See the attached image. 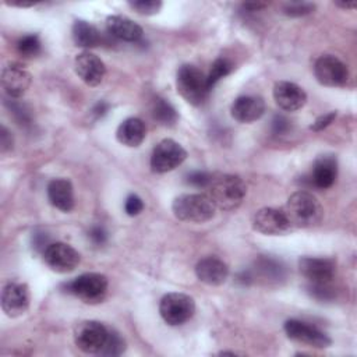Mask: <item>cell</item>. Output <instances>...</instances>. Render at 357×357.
I'll return each instance as SVG.
<instances>
[{
  "label": "cell",
  "mask_w": 357,
  "mask_h": 357,
  "mask_svg": "<svg viewBox=\"0 0 357 357\" xmlns=\"http://www.w3.org/2000/svg\"><path fill=\"white\" fill-rule=\"evenodd\" d=\"M291 124H290V120L287 117H284L283 114H276L273 119H272V131L273 134L276 135H283V134H287L289 130H290Z\"/></svg>",
  "instance_id": "obj_34"
},
{
  "label": "cell",
  "mask_w": 357,
  "mask_h": 357,
  "mask_svg": "<svg viewBox=\"0 0 357 357\" xmlns=\"http://www.w3.org/2000/svg\"><path fill=\"white\" fill-rule=\"evenodd\" d=\"M252 227L265 236H283L291 230L282 209L261 208L252 216Z\"/></svg>",
  "instance_id": "obj_12"
},
{
  "label": "cell",
  "mask_w": 357,
  "mask_h": 357,
  "mask_svg": "<svg viewBox=\"0 0 357 357\" xmlns=\"http://www.w3.org/2000/svg\"><path fill=\"white\" fill-rule=\"evenodd\" d=\"M257 272L266 280H280L284 278V266L280 261L262 257L255 262Z\"/></svg>",
  "instance_id": "obj_26"
},
{
  "label": "cell",
  "mask_w": 357,
  "mask_h": 357,
  "mask_svg": "<svg viewBox=\"0 0 357 357\" xmlns=\"http://www.w3.org/2000/svg\"><path fill=\"white\" fill-rule=\"evenodd\" d=\"M17 50L21 56L26 59L38 56L42 50V43L39 36L36 33H26L21 36L17 42Z\"/></svg>",
  "instance_id": "obj_29"
},
{
  "label": "cell",
  "mask_w": 357,
  "mask_h": 357,
  "mask_svg": "<svg viewBox=\"0 0 357 357\" xmlns=\"http://www.w3.org/2000/svg\"><path fill=\"white\" fill-rule=\"evenodd\" d=\"M187 158V151L174 139L165 138L156 144L151 155V169L155 173H167L178 167Z\"/></svg>",
  "instance_id": "obj_7"
},
{
  "label": "cell",
  "mask_w": 357,
  "mask_h": 357,
  "mask_svg": "<svg viewBox=\"0 0 357 357\" xmlns=\"http://www.w3.org/2000/svg\"><path fill=\"white\" fill-rule=\"evenodd\" d=\"M337 177V159L335 155H321L314 162L310 181L314 187L325 190L332 187Z\"/></svg>",
  "instance_id": "obj_20"
},
{
  "label": "cell",
  "mask_w": 357,
  "mask_h": 357,
  "mask_svg": "<svg viewBox=\"0 0 357 357\" xmlns=\"http://www.w3.org/2000/svg\"><path fill=\"white\" fill-rule=\"evenodd\" d=\"M89 238L95 245H103L107 240V231L102 226H93L89 230Z\"/></svg>",
  "instance_id": "obj_37"
},
{
  "label": "cell",
  "mask_w": 357,
  "mask_h": 357,
  "mask_svg": "<svg viewBox=\"0 0 357 357\" xmlns=\"http://www.w3.org/2000/svg\"><path fill=\"white\" fill-rule=\"evenodd\" d=\"M144 202L137 194H130L124 202V211L128 216H137L142 212Z\"/></svg>",
  "instance_id": "obj_33"
},
{
  "label": "cell",
  "mask_w": 357,
  "mask_h": 357,
  "mask_svg": "<svg viewBox=\"0 0 357 357\" xmlns=\"http://www.w3.org/2000/svg\"><path fill=\"white\" fill-rule=\"evenodd\" d=\"M197 278L208 286H219L229 276L227 265L218 257H205L195 265Z\"/></svg>",
  "instance_id": "obj_19"
},
{
  "label": "cell",
  "mask_w": 357,
  "mask_h": 357,
  "mask_svg": "<svg viewBox=\"0 0 357 357\" xmlns=\"http://www.w3.org/2000/svg\"><path fill=\"white\" fill-rule=\"evenodd\" d=\"M233 70V64L230 60L225 59V57H219L216 59L212 66H211V70L206 75V85H208V89L211 91L223 77L229 75Z\"/></svg>",
  "instance_id": "obj_27"
},
{
  "label": "cell",
  "mask_w": 357,
  "mask_h": 357,
  "mask_svg": "<svg viewBox=\"0 0 357 357\" xmlns=\"http://www.w3.org/2000/svg\"><path fill=\"white\" fill-rule=\"evenodd\" d=\"M314 75L321 85L342 86L349 78L347 66L333 54H324L314 64Z\"/></svg>",
  "instance_id": "obj_10"
},
{
  "label": "cell",
  "mask_w": 357,
  "mask_h": 357,
  "mask_svg": "<svg viewBox=\"0 0 357 357\" xmlns=\"http://www.w3.org/2000/svg\"><path fill=\"white\" fill-rule=\"evenodd\" d=\"M315 6L312 3H307V1H291L284 4L283 7V13L289 17H303L310 14L311 11H314Z\"/></svg>",
  "instance_id": "obj_31"
},
{
  "label": "cell",
  "mask_w": 357,
  "mask_h": 357,
  "mask_svg": "<svg viewBox=\"0 0 357 357\" xmlns=\"http://www.w3.org/2000/svg\"><path fill=\"white\" fill-rule=\"evenodd\" d=\"M107 32L124 42H138L142 38V28L132 20L123 15H109L106 18Z\"/></svg>",
  "instance_id": "obj_22"
},
{
  "label": "cell",
  "mask_w": 357,
  "mask_h": 357,
  "mask_svg": "<svg viewBox=\"0 0 357 357\" xmlns=\"http://www.w3.org/2000/svg\"><path fill=\"white\" fill-rule=\"evenodd\" d=\"M243 7L245 10H250V11H258V10L264 8V7H266V3H244Z\"/></svg>",
  "instance_id": "obj_39"
},
{
  "label": "cell",
  "mask_w": 357,
  "mask_h": 357,
  "mask_svg": "<svg viewBox=\"0 0 357 357\" xmlns=\"http://www.w3.org/2000/svg\"><path fill=\"white\" fill-rule=\"evenodd\" d=\"M283 329L289 339L307 346L325 349L332 343L331 337L325 332L300 319H287L283 325Z\"/></svg>",
  "instance_id": "obj_11"
},
{
  "label": "cell",
  "mask_w": 357,
  "mask_h": 357,
  "mask_svg": "<svg viewBox=\"0 0 357 357\" xmlns=\"http://www.w3.org/2000/svg\"><path fill=\"white\" fill-rule=\"evenodd\" d=\"M45 264L57 273H68L79 264V252L70 244L54 241L50 243L42 252Z\"/></svg>",
  "instance_id": "obj_9"
},
{
  "label": "cell",
  "mask_w": 357,
  "mask_h": 357,
  "mask_svg": "<svg viewBox=\"0 0 357 357\" xmlns=\"http://www.w3.org/2000/svg\"><path fill=\"white\" fill-rule=\"evenodd\" d=\"M1 88L10 99L21 98L31 85V74L20 64L11 63L1 70Z\"/></svg>",
  "instance_id": "obj_16"
},
{
  "label": "cell",
  "mask_w": 357,
  "mask_h": 357,
  "mask_svg": "<svg viewBox=\"0 0 357 357\" xmlns=\"http://www.w3.org/2000/svg\"><path fill=\"white\" fill-rule=\"evenodd\" d=\"M211 180H212V176H211L208 172H201V170L191 172V173L185 177V181H187L190 185H194V187H198V188L208 187L209 183H211Z\"/></svg>",
  "instance_id": "obj_32"
},
{
  "label": "cell",
  "mask_w": 357,
  "mask_h": 357,
  "mask_svg": "<svg viewBox=\"0 0 357 357\" xmlns=\"http://www.w3.org/2000/svg\"><path fill=\"white\" fill-rule=\"evenodd\" d=\"M128 6L141 15H153L158 14L162 8V1L159 0H135L128 1Z\"/></svg>",
  "instance_id": "obj_30"
},
{
  "label": "cell",
  "mask_w": 357,
  "mask_h": 357,
  "mask_svg": "<svg viewBox=\"0 0 357 357\" xmlns=\"http://www.w3.org/2000/svg\"><path fill=\"white\" fill-rule=\"evenodd\" d=\"M107 332L109 328L99 321H82L74 329L75 346L86 354H99Z\"/></svg>",
  "instance_id": "obj_8"
},
{
  "label": "cell",
  "mask_w": 357,
  "mask_h": 357,
  "mask_svg": "<svg viewBox=\"0 0 357 357\" xmlns=\"http://www.w3.org/2000/svg\"><path fill=\"white\" fill-rule=\"evenodd\" d=\"M172 211L178 220L204 223L215 216L216 206L206 194H181L173 199Z\"/></svg>",
  "instance_id": "obj_3"
},
{
  "label": "cell",
  "mask_w": 357,
  "mask_h": 357,
  "mask_svg": "<svg viewBox=\"0 0 357 357\" xmlns=\"http://www.w3.org/2000/svg\"><path fill=\"white\" fill-rule=\"evenodd\" d=\"M300 273L312 284L329 283L336 271V264L331 258L303 257L298 259Z\"/></svg>",
  "instance_id": "obj_13"
},
{
  "label": "cell",
  "mask_w": 357,
  "mask_h": 357,
  "mask_svg": "<svg viewBox=\"0 0 357 357\" xmlns=\"http://www.w3.org/2000/svg\"><path fill=\"white\" fill-rule=\"evenodd\" d=\"M265 113V100L255 95H243L234 99L230 106L231 117L238 123H254Z\"/></svg>",
  "instance_id": "obj_18"
},
{
  "label": "cell",
  "mask_w": 357,
  "mask_h": 357,
  "mask_svg": "<svg viewBox=\"0 0 357 357\" xmlns=\"http://www.w3.org/2000/svg\"><path fill=\"white\" fill-rule=\"evenodd\" d=\"M107 110H109V103L105 102V100H99V102L93 106L92 114H93L96 119H99V117L105 116V114L107 113Z\"/></svg>",
  "instance_id": "obj_38"
},
{
  "label": "cell",
  "mask_w": 357,
  "mask_h": 357,
  "mask_svg": "<svg viewBox=\"0 0 357 357\" xmlns=\"http://www.w3.org/2000/svg\"><path fill=\"white\" fill-rule=\"evenodd\" d=\"M176 88L181 98L194 106L202 105L209 93L206 75L192 64H183L178 67L176 73Z\"/></svg>",
  "instance_id": "obj_4"
},
{
  "label": "cell",
  "mask_w": 357,
  "mask_h": 357,
  "mask_svg": "<svg viewBox=\"0 0 357 357\" xmlns=\"http://www.w3.org/2000/svg\"><path fill=\"white\" fill-rule=\"evenodd\" d=\"M107 278L96 272L82 273L66 283L67 293L75 296L86 304H98L103 301L107 294Z\"/></svg>",
  "instance_id": "obj_5"
},
{
  "label": "cell",
  "mask_w": 357,
  "mask_h": 357,
  "mask_svg": "<svg viewBox=\"0 0 357 357\" xmlns=\"http://www.w3.org/2000/svg\"><path fill=\"white\" fill-rule=\"evenodd\" d=\"M208 188L215 206L223 211L237 209L247 192L245 183L236 174H222L216 178L212 177Z\"/></svg>",
  "instance_id": "obj_2"
},
{
  "label": "cell",
  "mask_w": 357,
  "mask_h": 357,
  "mask_svg": "<svg viewBox=\"0 0 357 357\" xmlns=\"http://www.w3.org/2000/svg\"><path fill=\"white\" fill-rule=\"evenodd\" d=\"M29 307V290L25 283L8 282L1 291V310L7 317L15 318L26 312Z\"/></svg>",
  "instance_id": "obj_14"
},
{
  "label": "cell",
  "mask_w": 357,
  "mask_h": 357,
  "mask_svg": "<svg viewBox=\"0 0 357 357\" xmlns=\"http://www.w3.org/2000/svg\"><path fill=\"white\" fill-rule=\"evenodd\" d=\"M49 202L61 212H70L74 208V188L67 178H53L49 181L47 188Z\"/></svg>",
  "instance_id": "obj_21"
},
{
  "label": "cell",
  "mask_w": 357,
  "mask_h": 357,
  "mask_svg": "<svg viewBox=\"0 0 357 357\" xmlns=\"http://www.w3.org/2000/svg\"><path fill=\"white\" fill-rule=\"evenodd\" d=\"M152 116L159 124L170 127L174 126L178 116L176 109L163 98H156L152 103Z\"/></svg>",
  "instance_id": "obj_25"
},
{
  "label": "cell",
  "mask_w": 357,
  "mask_h": 357,
  "mask_svg": "<svg viewBox=\"0 0 357 357\" xmlns=\"http://www.w3.org/2000/svg\"><path fill=\"white\" fill-rule=\"evenodd\" d=\"M195 312V301L184 293H167L159 303V314L162 319L172 326L183 325L192 318Z\"/></svg>",
  "instance_id": "obj_6"
},
{
  "label": "cell",
  "mask_w": 357,
  "mask_h": 357,
  "mask_svg": "<svg viewBox=\"0 0 357 357\" xmlns=\"http://www.w3.org/2000/svg\"><path fill=\"white\" fill-rule=\"evenodd\" d=\"M75 74L88 86L99 85L106 74L105 63L91 52H81L74 59Z\"/></svg>",
  "instance_id": "obj_15"
},
{
  "label": "cell",
  "mask_w": 357,
  "mask_h": 357,
  "mask_svg": "<svg viewBox=\"0 0 357 357\" xmlns=\"http://www.w3.org/2000/svg\"><path fill=\"white\" fill-rule=\"evenodd\" d=\"M337 7H342V8H354L356 6H357V3L356 1H336L335 3Z\"/></svg>",
  "instance_id": "obj_40"
},
{
  "label": "cell",
  "mask_w": 357,
  "mask_h": 357,
  "mask_svg": "<svg viewBox=\"0 0 357 357\" xmlns=\"http://www.w3.org/2000/svg\"><path fill=\"white\" fill-rule=\"evenodd\" d=\"M273 99L284 112H296L307 102V93L301 86L290 81H279L273 86Z\"/></svg>",
  "instance_id": "obj_17"
},
{
  "label": "cell",
  "mask_w": 357,
  "mask_h": 357,
  "mask_svg": "<svg viewBox=\"0 0 357 357\" xmlns=\"http://www.w3.org/2000/svg\"><path fill=\"white\" fill-rule=\"evenodd\" d=\"M145 124L138 117H128L123 120L116 131L117 141L128 148H137L145 139Z\"/></svg>",
  "instance_id": "obj_23"
},
{
  "label": "cell",
  "mask_w": 357,
  "mask_h": 357,
  "mask_svg": "<svg viewBox=\"0 0 357 357\" xmlns=\"http://www.w3.org/2000/svg\"><path fill=\"white\" fill-rule=\"evenodd\" d=\"M282 211L291 229L312 227L321 222L324 215V209L317 197L304 190L293 192Z\"/></svg>",
  "instance_id": "obj_1"
},
{
  "label": "cell",
  "mask_w": 357,
  "mask_h": 357,
  "mask_svg": "<svg viewBox=\"0 0 357 357\" xmlns=\"http://www.w3.org/2000/svg\"><path fill=\"white\" fill-rule=\"evenodd\" d=\"M124 350H126V342L121 337V335L117 331L109 328L106 342H105L102 350L99 351V354L106 356V357H116V356L123 354Z\"/></svg>",
  "instance_id": "obj_28"
},
{
  "label": "cell",
  "mask_w": 357,
  "mask_h": 357,
  "mask_svg": "<svg viewBox=\"0 0 357 357\" xmlns=\"http://www.w3.org/2000/svg\"><path fill=\"white\" fill-rule=\"evenodd\" d=\"M14 146V138L11 135V131L6 127V126H1L0 128V149L3 153H7L13 149Z\"/></svg>",
  "instance_id": "obj_35"
},
{
  "label": "cell",
  "mask_w": 357,
  "mask_h": 357,
  "mask_svg": "<svg viewBox=\"0 0 357 357\" xmlns=\"http://www.w3.org/2000/svg\"><path fill=\"white\" fill-rule=\"evenodd\" d=\"M335 117H336V112H328V113L319 116V117L311 124L310 128H311L312 131H321V130L326 128V127L335 120Z\"/></svg>",
  "instance_id": "obj_36"
},
{
  "label": "cell",
  "mask_w": 357,
  "mask_h": 357,
  "mask_svg": "<svg viewBox=\"0 0 357 357\" xmlns=\"http://www.w3.org/2000/svg\"><path fill=\"white\" fill-rule=\"evenodd\" d=\"M71 36L75 46L84 49H91L100 43V33L96 26L84 20L74 21L71 28Z\"/></svg>",
  "instance_id": "obj_24"
}]
</instances>
